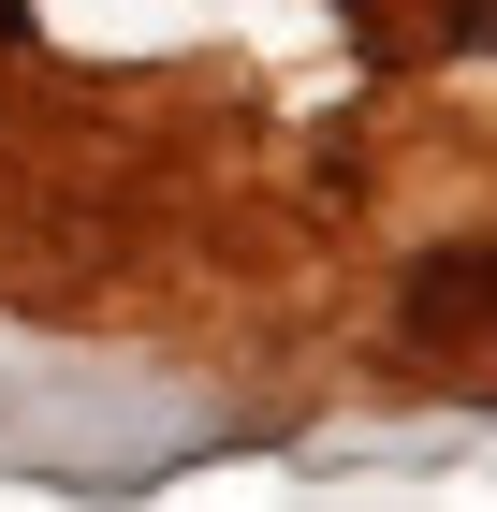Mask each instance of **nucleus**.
Masks as SVG:
<instances>
[{"label":"nucleus","mask_w":497,"mask_h":512,"mask_svg":"<svg viewBox=\"0 0 497 512\" xmlns=\"http://www.w3.org/2000/svg\"><path fill=\"white\" fill-rule=\"evenodd\" d=\"M483 322H497V249H454L410 278V337H483Z\"/></svg>","instance_id":"f257e3e1"}]
</instances>
